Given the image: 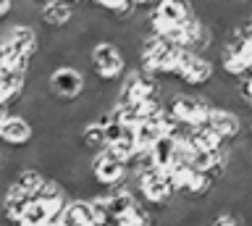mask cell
I'll return each instance as SVG.
<instances>
[{
	"instance_id": "obj_1",
	"label": "cell",
	"mask_w": 252,
	"mask_h": 226,
	"mask_svg": "<svg viewBox=\"0 0 252 226\" xmlns=\"http://www.w3.org/2000/svg\"><path fill=\"white\" fill-rule=\"evenodd\" d=\"M165 111H168L176 121L197 127V124L208 121V116L213 111V100L200 95L197 90H181L179 95H173L168 103H165Z\"/></svg>"
},
{
	"instance_id": "obj_2",
	"label": "cell",
	"mask_w": 252,
	"mask_h": 226,
	"mask_svg": "<svg viewBox=\"0 0 252 226\" xmlns=\"http://www.w3.org/2000/svg\"><path fill=\"white\" fill-rule=\"evenodd\" d=\"M126 71V61L121 56V50L113 42L102 40L94 42L90 50V74H94L102 82H118Z\"/></svg>"
},
{
	"instance_id": "obj_3",
	"label": "cell",
	"mask_w": 252,
	"mask_h": 226,
	"mask_svg": "<svg viewBox=\"0 0 252 226\" xmlns=\"http://www.w3.org/2000/svg\"><path fill=\"white\" fill-rule=\"evenodd\" d=\"M213 71H216V64H213L205 53H197V50H187L184 48L173 76H176V79L184 84L187 90H197V87H202V84L210 82Z\"/></svg>"
},
{
	"instance_id": "obj_4",
	"label": "cell",
	"mask_w": 252,
	"mask_h": 226,
	"mask_svg": "<svg viewBox=\"0 0 252 226\" xmlns=\"http://www.w3.org/2000/svg\"><path fill=\"white\" fill-rule=\"evenodd\" d=\"M90 171H92V179L100 184H116V182H124L126 176V163L118 158V155L110 150V147H102V150L92 153V161H90Z\"/></svg>"
},
{
	"instance_id": "obj_5",
	"label": "cell",
	"mask_w": 252,
	"mask_h": 226,
	"mask_svg": "<svg viewBox=\"0 0 252 226\" xmlns=\"http://www.w3.org/2000/svg\"><path fill=\"white\" fill-rule=\"evenodd\" d=\"M47 84H50L53 95H58L63 103H71L79 92H82L84 84V74L76 71L74 66H58L47 74Z\"/></svg>"
},
{
	"instance_id": "obj_6",
	"label": "cell",
	"mask_w": 252,
	"mask_h": 226,
	"mask_svg": "<svg viewBox=\"0 0 252 226\" xmlns=\"http://www.w3.org/2000/svg\"><path fill=\"white\" fill-rule=\"evenodd\" d=\"M34 134V127L27 116H16V113H8L3 124H0V142L3 145H11V147H24Z\"/></svg>"
},
{
	"instance_id": "obj_7",
	"label": "cell",
	"mask_w": 252,
	"mask_h": 226,
	"mask_svg": "<svg viewBox=\"0 0 252 226\" xmlns=\"http://www.w3.org/2000/svg\"><path fill=\"white\" fill-rule=\"evenodd\" d=\"M63 226H97V216L92 210V202L84 197H68L63 205Z\"/></svg>"
},
{
	"instance_id": "obj_8",
	"label": "cell",
	"mask_w": 252,
	"mask_h": 226,
	"mask_svg": "<svg viewBox=\"0 0 252 226\" xmlns=\"http://www.w3.org/2000/svg\"><path fill=\"white\" fill-rule=\"evenodd\" d=\"M208 127L216 129L223 139H234V137L242 131L244 121H242V116L236 113V111H228V108L213 105V111H210V116H208Z\"/></svg>"
},
{
	"instance_id": "obj_9",
	"label": "cell",
	"mask_w": 252,
	"mask_h": 226,
	"mask_svg": "<svg viewBox=\"0 0 252 226\" xmlns=\"http://www.w3.org/2000/svg\"><path fill=\"white\" fill-rule=\"evenodd\" d=\"M29 200H32L29 194L21 192L19 187L11 182L5 187V192H3V200H0V218H3V221H11V224H19Z\"/></svg>"
},
{
	"instance_id": "obj_10",
	"label": "cell",
	"mask_w": 252,
	"mask_h": 226,
	"mask_svg": "<svg viewBox=\"0 0 252 226\" xmlns=\"http://www.w3.org/2000/svg\"><path fill=\"white\" fill-rule=\"evenodd\" d=\"M131 131H134V142H137V147H142V150H150V147L155 145V139L165 134L163 116H158V119H139V121L131 127Z\"/></svg>"
},
{
	"instance_id": "obj_11",
	"label": "cell",
	"mask_w": 252,
	"mask_h": 226,
	"mask_svg": "<svg viewBox=\"0 0 252 226\" xmlns=\"http://www.w3.org/2000/svg\"><path fill=\"white\" fill-rule=\"evenodd\" d=\"M71 13H74V3H55V0H45L39 5V24L58 29L66 27L71 21Z\"/></svg>"
},
{
	"instance_id": "obj_12",
	"label": "cell",
	"mask_w": 252,
	"mask_h": 226,
	"mask_svg": "<svg viewBox=\"0 0 252 226\" xmlns=\"http://www.w3.org/2000/svg\"><path fill=\"white\" fill-rule=\"evenodd\" d=\"M5 42L11 45L16 53L32 56V53L37 50V32H34V27H29V24H13L5 34Z\"/></svg>"
},
{
	"instance_id": "obj_13",
	"label": "cell",
	"mask_w": 252,
	"mask_h": 226,
	"mask_svg": "<svg viewBox=\"0 0 252 226\" xmlns=\"http://www.w3.org/2000/svg\"><path fill=\"white\" fill-rule=\"evenodd\" d=\"M79 142H82V150L87 153H97L102 150V147H108L105 142V129L100 127V124H94V121H87L79 127Z\"/></svg>"
},
{
	"instance_id": "obj_14",
	"label": "cell",
	"mask_w": 252,
	"mask_h": 226,
	"mask_svg": "<svg viewBox=\"0 0 252 226\" xmlns=\"http://www.w3.org/2000/svg\"><path fill=\"white\" fill-rule=\"evenodd\" d=\"M11 182L19 187L21 192H27L29 197H32V194L39 190V184L45 182V174L37 166H21V168H16V174H13Z\"/></svg>"
},
{
	"instance_id": "obj_15",
	"label": "cell",
	"mask_w": 252,
	"mask_h": 226,
	"mask_svg": "<svg viewBox=\"0 0 252 226\" xmlns=\"http://www.w3.org/2000/svg\"><path fill=\"white\" fill-rule=\"evenodd\" d=\"M53 210H58V208H50V205H45L42 200L32 197L27 202V208H24L19 224H24V226H47V216H50Z\"/></svg>"
},
{
	"instance_id": "obj_16",
	"label": "cell",
	"mask_w": 252,
	"mask_h": 226,
	"mask_svg": "<svg viewBox=\"0 0 252 226\" xmlns=\"http://www.w3.org/2000/svg\"><path fill=\"white\" fill-rule=\"evenodd\" d=\"M150 153H153V163H155V166L165 171L171 166V161H173V153H176V139L168 137V134L158 137L155 145L150 147Z\"/></svg>"
},
{
	"instance_id": "obj_17",
	"label": "cell",
	"mask_w": 252,
	"mask_h": 226,
	"mask_svg": "<svg viewBox=\"0 0 252 226\" xmlns=\"http://www.w3.org/2000/svg\"><path fill=\"white\" fill-rule=\"evenodd\" d=\"M24 82H27V74L5 68V71L0 74V103H8L13 95H19L24 90Z\"/></svg>"
},
{
	"instance_id": "obj_18",
	"label": "cell",
	"mask_w": 252,
	"mask_h": 226,
	"mask_svg": "<svg viewBox=\"0 0 252 226\" xmlns=\"http://www.w3.org/2000/svg\"><path fill=\"white\" fill-rule=\"evenodd\" d=\"M97 5H102L108 13H113V11H121V8H126L129 5V0H94Z\"/></svg>"
},
{
	"instance_id": "obj_19",
	"label": "cell",
	"mask_w": 252,
	"mask_h": 226,
	"mask_svg": "<svg viewBox=\"0 0 252 226\" xmlns=\"http://www.w3.org/2000/svg\"><path fill=\"white\" fill-rule=\"evenodd\" d=\"M129 3H131L134 8H137V11H153L155 0H129Z\"/></svg>"
},
{
	"instance_id": "obj_20",
	"label": "cell",
	"mask_w": 252,
	"mask_h": 226,
	"mask_svg": "<svg viewBox=\"0 0 252 226\" xmlns=\"http://www.w3.org/2000/svg\"><path fill=\"white\" fill-rule=\"evenodd\" d=\"M11 5H13V0H0V19H5V16H8Z\"/></svg>"
},
{
	"instance_id": "obj_21",
	"label": "cell",
	"mask_w": 252,
	"mask_h": 226,
	"mask_svg": "<svg viewBox=\"0 0 252 226\" xmlns=\"http://www.w3.org/2000/svg\"><path fill=\"white\" fill-rule=\"evenodd\" d=\"M247 131H250V137H252V116H250V121H247Z\"/></svg>"
},
{
	"instance_id": "obj_22",
	"label": "cell",
	"mask_w": 252,
	"mask_h": 226,
	"mask_svg": "<svg viewBox=\"0 0 252 226\" xmlns=\"http://www.w3.org/2000/svg\"><path fill=\"white\" fill-rule=\"evenodd\" d=\"M55 3H74V0H55Z\"/></svg>"
}]
</instances>
